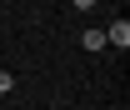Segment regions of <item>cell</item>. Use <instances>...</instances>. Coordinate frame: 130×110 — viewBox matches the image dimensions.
<instances>
[{
  "mask_svg": "<svg viewBox=\"0 0 130 110\" xmlns=\"http://www.w3.org/2000/svg\"><path fill=\"white\" fill-rule=\"evenodd\" d=\"M80 45H85V50H105V30H85Z\"/></svg>",
  "mask_w": 130,
  "mask_h": 110,
  "instance_id": "7a4b0ae2",
  "label": "cell"
},
{
  "mask_svg": "<svg viewBox=\"0 0 130 110\" xmlns=\"http://www.w3.org/2000/svg\"><path fill=\"white\" fill-rule=\"evenodd\" d=\"M75 5H80V10H90V5H95V0H75Z\"/></svg>",
  "mask_w": 130,
  "mask_h": 110,
  "instance_id": "277c9868",
  "label": "cell"
},
{
  "mask_svg": "<svg viewBox=\"0 0 130 110\" xmlns=\"http://www.w3.org/2000/svg\"><path fill=\"white\" fill-rule=\"evenodd\" d=\"M105 45H120V50L130 45V20H125V15H120V20L110 25V30H105Z\"/></svg>",
  "mask_w": 130,
  "mask_h": 110,
  "instance_id": "6da1fadb",
  "label": "cell"
},
{
  "mask_svg": "<svg viewBox=\"0 0 130 110\" xmlns=\"http://www.w3.org/2000/svg\"><path fill=\"white\" fill-rule=\"evenodd\" d=\"M10 85H15V75H5V70H0V95H10Z\"/></svg>",
  "mask_w": 130,
  "mask_h": 110,
  "instance_id": "3957f363",
  "label": "cell"
}]
</instances>
